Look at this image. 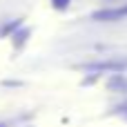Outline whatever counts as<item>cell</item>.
<instances>
[{"mask_svg": "<svg viewBox=\"0 0 127 127\" xmlns=\"http://www.w3.org/2000/svg\"><path fill=\"white\" fill-rule=\"evenodd\" d=\"M69 2H71V0H51V4H54L56 9H65Z\"/></svg>", "mask_w": 127, "mask_h": 127, "instance_id": "cell-1", "label": "cell"}, {"mask_svg": "<svg viewBox=\"0 0 127 127\" xmlns=\"http://www.w3.org/2000/svg\"><path fill=\"white\" fill-rule=\"evenodd\" d=\"M0 127H7V125H2V123H0Z\"/></svg>", "mask_w": 127, "mask_h": 127, "instance_id": "cell-2", "label": "cell"}]
</instances>
